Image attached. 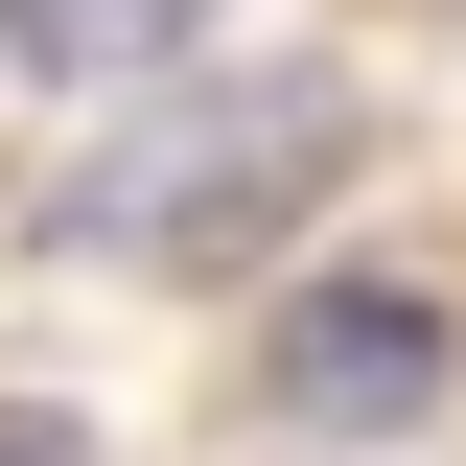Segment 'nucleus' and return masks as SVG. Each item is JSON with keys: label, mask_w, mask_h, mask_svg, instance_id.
Instances as JSON below:
<instances>
[{"label": "nucleus", "mask_w": 466, "mask_h": 466, "mask_svg": "<svg viewBox=\"0 0 466 466\" xmlns=\"http://www.w3.org/2000/svg\"><path fill=\"white\" fill-rule=\"evenodd\" d=\"M0 466H94V443H70V420H47V397H24V420H0Z\"/></svg>", "instance_id": "obj_4"}, {"label": "nucleus", "mask_w": 466, "mask_h": 466, "mask_svg": "<svg viewBox=\"0 0 466 466\" xmlns=\"http://www.w3.org/2000/svg\"><path fill=\"white\" fill-rule=\"evenodd\" d=\"M303 187H350V70H233V94H164L116 164H70L47 233H70V257H164V280H210V257H257Z\"/></svg>", "instance_id": "obj_1"}, {"label": "nucleus", "mask_w": 466, "mask_h": 466, "mask_svg": "<svg viewBox=\"0 0 466 466\" xmlns=\"http://www.w3.org/2000/svg\"><path fill=\"white\" fill-rule=\"evenodd\" d=\"M280 397L303 420H420L443 397V303L420 280H303L280 303Z\"/></svg>", "instance_id": "obj_2"}, {"label": "nucleus", "mask_w": 466, "mask_h": 466, "mask_svg": "<svg viewBox=\"0 0 466 466\" xmlns=\"http://www.w3.org/2000/svg\"><path fill=\"white\" fill-rule=\"evenodd\" d=\"M210 0H0V47L24 70H140V47H187Z\"/></svg>", "instance_id": "obj_3"}]
</instances>
